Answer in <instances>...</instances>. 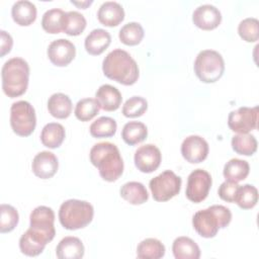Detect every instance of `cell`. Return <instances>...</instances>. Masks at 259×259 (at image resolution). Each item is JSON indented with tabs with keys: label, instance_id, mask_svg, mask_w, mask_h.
<instances>
[{
	"label": "cell",
	"instance_id": "cb8c5ba5",
	"mask_svg": "<svg viewBox=\"0 0 259 259\" xmlns=\"http://www.w3.org/2000/svg\"><path fill=\"white\" fill-rule=\"evenodd\" d=\"M65 136V128L61 123L50 122L47 123L41 130L40 141L44 146L50 149H56L62 145Z\"/></svg>",
	"mask_w": 259,
	"mask_h": 259
},
{
	"label": "cell",
	"instance_id": "3957f363",
	"mask_svg": "<svg viewBox=\"0 0 259 259\" xmlns=\"http://www.w3.org/2000/svg\"><path fill=\"white\" fill-rule=\"evenodd\" d=\"M1 77L4 93L11 98L18 97L27 89L29 66L22 58H11L4 63Z\"/></svg>",
	"mask_w": 259,
	"mask_h": 259
},
{
	"label": "cell",
	"instance_id": "7c38bea8",
	"mask_svg": "<svg viewBox=\"0 0 259 259\" xmlns=\"http://www.w3.org/2000/svg\"><path fill=\"white\" fill-rule=\"evenodd\" d=\"M181 154L183 158L189 163H200L207 157L208 144L203 138L199 136H188L183 140L181 144Z\"/></svg>",
	"mask_w": 259,
	"mask_h": 259
},
{
	"label": "cell",
	"instance_id": "52a82bcc",
	"mask_svg": "<svg viewBox=\"0 0 259 259\" xmlns=\"http://www.w3.org/2000/svg\"><path fill=\"white\" fill-rule=\"evenodd\" d=\"M10 125L16 135L20 137L30 136L36 125L33 106L25 100L14 102L10 107Z\"/></svg>",
	"mask_w": 259,
	"mask_h": 259
},
{
	"label": "cell",
	"instance_id": "4dcf8cb0",
	"mask_svg": "<svg viewBox=\"0 0 259 259\" xmlns=\"http://www.w3.org/2000/svg\"><path fill=\"white\" fill-rule=\"evenodd\" d=\"M116 121L109 116H100L94 120L90 127V134L94 138H109L116 132Z\"/></svg>",
	"mask_w": 259,
	"mask_h": 259
},
{
	"label": "cell",
	"instance_id": "836d02e7",
	"mask_svg": "<svg viewBox=\"0 0 259 259\" xmlns=\"http://www.w3.org/2000/svg\"><path fill=\"white\" fill-rule=\"evenodd\" d=\"M100 108L96 98H83L76 104L75 115L81 121H88L97 115Z\"/></svg>",
	"mask_w": 259,
	"mask_h": 259
},
{
	"label": "cell",
	"instance_id": "1f68e13d",
	"mask_svg": "<svg viewBox=\"0 0 259 259\" xmlns=\"http://www.w3.org/2000/svg\"><path fill=\"white\" fill-rule=\"evenodd\" d=\"M232 148L240 155L251 156L257 150V140L253 135L238 134L232 138Z\"/></svg>",
	"mask_w": 259,
	"mask_h": 259
},
{
	"label": "cell",
	"instance_id": "e0dca14e",
	"mask_svg": "<svg viewBox=\"0 0 259 259\" xmlns=\"http://www.w3.org/2000/svg\"><path fill=\"white\" fill-rule=\"evenodd\" d=\"M50 242L48 237L28 228L19 239V248L24 255L33 257L39 255Z\"/></svg>",
	"mask_w": 259,
	"mask_h": 259
},
{
	"label": "cell",
	"instance_id": "d6986e66",
	"mask_svg": "<svg viewBox=\"0 0 259 259\" xmlns=\"http://www.w3.org/2000/svg\"><path fill=\"white\" fill-rule=\"evenodd\" d=\"M96 100L99 102L100 107L106 111H113L116 110L121 104V94L119 90L109 84L101 85L96 93H95Z\"/></svg>",
	"mask_w": 259,
	"mask_h": 259
},
{
	"label": "cell",
	"instance_id": "8fae6325",
	"mask_svg": "<svg viewBox=\"0 0 259 259\" xmlns=\"http://www.w3.org/2000/svg\"><path fill=\"white\" fill-rule=\"evenodd\" d=\"M29 228L32 230L44 234L51 241L55 238V212L51 207L46 205H39L35 207L29 215Z\"/></svg>",
	"mask_w": 259,
	"mask_h": 259
},
{
	"label": "cell",
	"instance_id": "44dd1931",
	"mask_svg": "<svg viewBox=\"0 0 259 259\" xmlns=\"http://www.w3.org/2000/svg\"><path fill=\"white\" fill-rule=\"evenodd\" d=\"M110 33L102 28H96L89 32L85 38V49L87 53L93 56L102 54L110 45Z\"/></svg>",
	"mask_w": 259,
	"mask_h": 259
},
{
	"label": "cell",
	"instance_id": "2e32d148",
	"mask_svg": "<svg viewBox=\"0 0 259 259\" xmlns=\"http://www.w3.org/2000/svg\"><path fill=\"white\" fill-rule=\"evenodd\" d=\"M59 167L58 158L49 151H42L36 154L31 163V169L35 176L41 179L53 177Z\"/></svg>",
	"mask_w": 259,
	"mask_h": 259
},
{
	"label": "cell",
	"instance_id": "4fadbf2b",
	"mask_svg": "<svg viewBox=\"0 0 259 259\" xmlns=\"http://www.w3.org/2000/svg\"><path fill=\"white\" fill-rule=\"evenodd\" d=\"M76 55V48L69 39L59 38L53 40L48 48V57L50 61L58 67L69 65Z\"/></svg>",
	"mask_w": 259,
	"mask_h": 259
},
{
	"label": "cell",
	"instance_id": "8d00e7d4",
	"mask_svg": "<svg viewBox=\"0 0 259 259\" xmlns=\"http://www.w3.org/2000/svg\"><path fill=\"white\" fill-rule=\"evenodd\" d=\"M19 215L15 207L10 204L2 203L0 205V232H11L18 224Z\"/></svg>",
	"mask_w": 259,
	"mask_h": 259
},
{
	"label": "cell",
	"instance_id": "d590c367",
	"mask_svg": "<svg viewBox=\"0 0 259 259\" xmlns=\"http://www.w3.org/2000/svg\"><path fill=\"white\" fill-rule=\"evenodd\" d=\"M258 201V190L254 185L245 184L240 186L235 198V202L243 209H250Z\"/></svg>",
	"mask_w": 259,
	"mask_h": 259
},
{
	"label": "cell",
	"instance_id": "6da1fadb",
	"mask_svg": "<svg viewBox=\"0 0 259 259\" xmlns=\"http://www.w3.org/2000/svg\"><path fill=\"white\" fill-rule=\"evenodd\" d=\"M90 161L100 176L108 182L117 180L123 172V161L118 148L109 142L95 144L90 150Z\"/></svg>",
	"mask_w": 259,
	"mask_h": 259
},
{
	"label": "cell",
	"instance_id": "484cf974",
	"mask_svg": "<svg viewBox=\"0 0 259 259\" xmlns=\"http://www.w3.org/2000/svg\"><path fill=\"white\" fill-rule=\"evenodd\" d=\"M120 196L132 204H142L149 198L148 191L143 183L130 181L120 187Z\"/></svg>",
	"mask_w": 259,
	"mask_h": 259
},
{
	"label": "cell",
	"instance_id": "b9f144b4",
	"mask_svg": "<svg viewBox=\"0 0 259 259\" xmlns=\"http://www.w3.org/2000/svg\"><path fill=\"white\" fill-rule=\"evenodd\" d=\"M93 1L92 0H90V1H81V2H77V1H71V3H73V4H75L76 6H78V7H81V8H86L88 5H90L91 3H92Z\"/></svg>",
	"mask_w": 259,
	"mask_h": 259
},
{
	"label": "cell",
	"instance_id": "277c9868",
	"mask_svg": "<svg viewBox=\"0 0 259 259\" xmlns=\"http://www.w3.org/2000/svg\"><path fill=\"white\" fill-rule=\"evenodd\" d=\"M232 220L231 210L221 204L211 205L198 210L192 218L194 230L203 238H212L219 229L226 228Z\"/></svg>",
	"mask_w": 259,
	"mask_h": 259
},
{
	"label": "cell",
	"instance_id": "5bb4252c",
	"mask_svg": "<svg viewBox=\"0 0 259 259\" xmlns=\"http://www.w3.org/2000/svg\"><path fill=\"white\" fill-rule=\"evenodd\" d=\"M135 165L144 173H151L155 171L161 163L162 156L160 150L152 144L141 146L135 153Z\"/></svg>",
	"mask_w": 259,
	"mask_h": 259
},
{
	"label": "cell",
	"instance_id": "9c48e42d",
	"mask_svg": "<svg viewBox=\"0 0 259 259\" xmlns=\"http://www.w3.org/2000/svg\"><path fill=\"white\" fill-rule=\"evenodd\" d=\"M211 183V176L207 171L203 169L193 170L187 178L186 197L192 202H201L208 195Z\"/></svg>",
	"mask_w": 259,
	"mask_h": 259
},
{
	"label": "cell",
	"instance_id": "e575fe53",
	"mask_svg": "<svg viewBox=\"0 0 259 259\" xmlns=\"http://www.w3.org/2000/svg\"><path fill=\"white\" fill-rule=\"evenodd\" d=\"M86 27V19L78 11L66 12L64 18L63 31L69 35H79Z\"/></svg>",
	"mask_w": 259,
	"mask_h": 259
},
{
	"label": "cell",
	"instance_id": "ffe728a7",
	"mask_svg": "<svg viewBox=\"0 0 259 259\" xmlns=\"http://www.w3.org/2000/svg\"><path fill=\"white\" fill-rule=\"evenodd\" d=\"M84 245L77 237L63 238L56 248L59 259H80L84 256Z\"/></svg>",
	"mask_w": 259,
	"mask_h": 259
},
{
	"label": "cell",
	"instance_id": "74e56055",
	"mask_svg": "<svg viewBox=\"0 0 259 259\" xmlns=\"http://www.w3.org/2000/svg\"><path fill=\"white\" fill-rule=\"evenodd\" d=\"M239 35L248 42H254L259 37V21L257 18L248 17L243 19L238 26Z\"/></svg>",
	"mask_w": 259,
	"mask_h": 259
},
{
	"label": "cell",
	"instance_id": "60d3db41",
	"mask_svg": "<svg viewBox=\"0 0 259 259\" xmlns=\"http://www.w3.org/2000/svg\"><path fill=\"white\" fill-rule=\"evenodd\" d=\"M0 34H1V40H0V56L3 57L5 56L7 53H9L11 51L12 45H13V39L11 37V35L9 33H7L5 30H0Z\"/></svg>",
	"mask_w": 259,
	"mask_h": 259
},
{
	"label": "cell",
	"instance_id": "8992f818",
	"mask_svg": "<svg viewBox=\"0 0 259 259\" xmlns=\"http://www.w3.org/2000/svg\"><path fill=\"white\" fill-rule=\"evenodd\" d=\"M194 72L204 83L218 81L225 72V62L222 55L213 50H203L198 53L194 62Z\"/></svg>",
	"mask_w": 259,
	"mask_h": 259
},
{
	"label": "cell",
	"instance_id": "7402d4cb",
	"mask_svg": "<svg viewBox=\"0 0 259 259\" xmlns=\"http://www.w3.org/2000/svg\"><path fill=\"white\" fill-rule=\"evenodd\" d=\"M11 15L17 24L27 26L36 18V7L28 0H19L12 5Z\"/></svg>",
	"mask_w": 259,
	"mask_h": 259
},
{
	"label": "cell",
	"instance_id": "603a6c76",
	"mask_svg": "<svg viewBox=\"0 0 259 259\" xmlns=\"http://www.w3.org/2000/svg\"><path fill=\"white\" fill-rule=\"evenodd\" d=\"M173 255L176 259H198L200 249L198 245L188 237H178L172 245Z\"/></svg>",
	"mask_w": 259,
	"mask_h": 259
},
{
	"label": "cell",
	"instance_id": "ac0fdd59",
	"mask_svg": "<svg viewBox=\"0 0 259 259\" xmlns=\"http://www.w3.org/2000/svg\"><path fill=\"white\" fill-rule=\"evenodd\" d=\"M97 18L103 25L116 26L123 20L124 10L118 2L106 1L100 5Z\"/></svg>",
	"mask_w": 259,
	"mask_h": 259
},
{
	"label": "cell",
	"instance_id": "f546056e",
	"mask_svg": "<svg viewBox=\"0 0 259 259\" xmlns=\"http://www.w3.org/2000/svg\"><path fill=\"white\" fill-rule=\"evenodd\" d=\"M66 12L60 8L47 10L41 18V26L49 33H59L63 30Z\"/></svg>",
	"mask_w": 259,
	"mask_h": 259
},
{
	"label": "cell",
	"instance_id": "ab89813d",
	"mask_svg": "<svg viewBox=\"0 0 259 259\" xmlns=\"http://www.w3.org/2000/svg\"><path fill=\"white\" fill-rule=\"evenodd\" d=\"M239 187L240 185H238L237 182L226 180L219 187V191H218L219 196L225 201L234 202Z\"/></svg>",
	"mask_w": 259,
	"mask_h": 259
},
{
	"label": "cell",
	"instance_id": "4316f807",
	"mask_svg": "<svg viewBox=\"0 0 259 259\" xmlns=\"http://www.w3.org/2000/svg\"><path fill=\"white\" fill-rule=\"evenodd\" d=\"M250 166L247 161L234 158L225 164L223 174L226 180L238 183L248 176Z\"/></svg>",
	"mask_w": 259,
	"mask_h": 259
},
{
	"label": "cell",
	"instance_id": "ba28073f",
	"mask_svg": "<svg viewBox=\"0 0 259 259\" xmlns=\"http://www.w3.org/2000/svg\"><path fill=\"white\" fill-rule=\"evenodd\" d=\"M181 182V178L173 171L166 170L152 178L149 186L155 200L167 201L179 193Z\"/></svg>",
	"mask_w": 259,
	"mask_h": 259
},
{
	"label": "cell",
	"instance_id": "5b68a950",
	"mask_svg": "<svg viewBox=\"0 0 259 259\" xmlns=\"http://www.w3.org/2000/svg\"><path fill=\"white\" fill-rule=\"evenodd\" d=\"M93 215L92 204L80 199H68L61 204L59 209L61 225L71 231L85 228L91 223Z\"/></svg>",
	"mask_w": 259,
	"mask_h": 259
},
{
	"label": "cell",
	"instance_id": "d4e9b609",
	"mask_svg": "<svg viewBox=\"0 0 259 259\" xmlns=\"http://www.w3.org/2000/svg\"><path fill=\"white\" fill-rule=\"evenodd\" d=\"M48 109L56 118H67L72 112V101L64 93H54L48 100Z\"/></svg>",
	"mask_w": 259,
	"mask_h": 259
},
{
	"label": "cell",
	"instance_id": "d6a6232c",
	"mask_svg": "<svg viewBox=\"0 0 259 259\" xmlns=\"http://www.w3.org/2000/svg\"><path fill=\"white\" fill-rule=\"evenodd\" d=\"M144 28L139 22H128L124 24L118 33L119 39L126 46H136L141 42L144 37Z\"/></svg>",
	"mask_w": 259,
	"mask_h": 259
},
{
	"label": "cell",
	"instance_id": "7a4b0ae2",
	"mask_svg": "<svg viewBox=\"0 0 259 259\" xmlns=\"http://www.w3.org/2000/svg\"><path fill=\"white\" fill-rule=\"evenodd\" d=\"M104 75L123 85H133L139 78V67L132 56L121 49L107 54L102 62Z\"/></svg>",
	"mask_w": 259,
	"mask_h": 259
},
{
	"label": "cell",
	"instance_id": "30bf717a",
	"mask_svg": "<svg viewBox=\"0 0 259 259\" xmlns=\"http://www.w3.org/2000/svg\"><path fill=\"white\" fill-rule=\"evenodd\" d=\"M258 106H242L231 111L228 117L229 127L238 134H248L250 131L257 128Z\"/></svg>",
	"mask_w": 259,
	"mask_h": 259
},
{
	"label": "cell",
	"instance_id": "f1b7e54d",
	"mask_svg": "<svg viewBox=\"0 0 259 259\" xmlns=\"http://www.w3.org/2000/svg\"><path fill=\"white\" fill-rule=\"evenodd\" d=\"M148 136L147 126L141 121H128L121 131L122 140L130 146L137 145L146 140Z\"/></svg>",
	"mask_w": 259,
	"mask_h": 259
},
{
	"label": "cell",
	"instance_id": "9a60e30c",
	"mask_svg": "<svg viewBox=\"0 0 259 259\" xmlns=\"http://www.w3.org/2000/svg\"><path fill=\"white\" fill-rule=\"evenodd\" d=\"M193 23L204 30H210L219 26L222 21L221 11L211 4L199 5L192 14Z\"/></svg>",
	"mask_w": 259,
	"mask_h": 259
},
{
	"label": "cell",
	"instance_id": "83f0119b",
	"mask_svg": "<svg viewBox=\"0 0 259 259\" xmlns=\"http://www.w3.org/2000/svg\"><path fill=\"white\" fill-rule=\"evenodd\" d=\"M164 255L165 246L154 238L143 240L137 247V256L141 259H160Z\"/></svg>",
	"mask_w": 259,
	"mask_h": 259
},
{
	"label": "cell",
	"instance_id": "f35d334b",
	"mask_svg": "<svg viewBox=\"0 0 259 259\" xmlns=\"http://www.w3.org/2000/svg\"><path fill=\"white\" fill-rule=\"evenodd\" d=\"M148 108L147 100L142 96H133L128 98L122 106V114L125 117H139L143 115Z\"/></svg>",
	"mask_w": 259,
	"mask_h": 259
}]
</instances>
